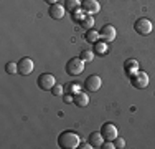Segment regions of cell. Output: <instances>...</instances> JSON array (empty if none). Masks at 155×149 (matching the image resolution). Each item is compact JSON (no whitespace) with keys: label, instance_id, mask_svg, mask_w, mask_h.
<instances>
[{"label":"cell","instance_id":"obj_11","mask_svg":"<svg viewBox=\"0 0 155 149\" xmlns=\"http://www.w3.org/2000/svg\"><path fill=\"white\" fill-rule=\"evenodd\" d=\"M64 12H66V7L60 5V3H54V5H50V17L54 18V20H61L64 17Z\"/></svg>","mask_w":155,"mask_h":149},{"label":"cell","instance_id":"obj_23","mask_svg":"<svg viewBox=\"0 0 155 149\" xmlns=\"http://www.w3.org/2000/svg\"><path fill=\"white\" fill-rule=\"evenodd\" d=\"M51 93H53L54 96H63L64 95V86H61V85H54L53 89H51Z\"/></svg>","mask_w":155,"mask_h":149},{"label":"cell","instance_id":"obj_4","mask_svg":"<svg viewBox=\"0 0 155 149\" xmlns=\"http://www.w3.org/2000/svg\"><path fill=\"white\" fill-rule=\"evenodd\" d=\"M134 28H135V32H137L139 35L145 36V35H150V33H152L153 25H152V22H150L149 18L142 17V18H139V20L134 23Z\"/></svg>","mask_w":155,"mask_h":149},{"label":"cell","instance_id":"obj_26","mask_svg":"<svg viewBox=\"0 0 155 149\" xmlns=\"http://www.w3.org/2000/svg\"><path fill=\"white\" fill-rule=\"evenodd\" d=\"M93 146H91L89 143H86V144H79V149H91Z\"/></svg>","mask_w":155,"mask_h":149},{"label":"cell","instance_id":"obj_20","mask_svg":"<svg viewBox=\"0 0 155 149\" xmlns=\"http://www.w3.org/2000/svg\"><path fill=\"white\" fill-rule=\"evenodd\" d=\"M81 91V86L78 83H68L64 85V93H69V95H76V93Z\"/></svg>","mask_w":155,"mask_h":149},{"label":"cell","instance_id":"obj_21","mask_svg":"<svg viewBox=\"0 0 155 149\" xmlns=\"http://www.w3.org/2000/svg\"><path fill=\"white\" fill-rule=\"evenodd\" d=\"M86 15H87V13L84 12L83 9H78V10H74V12H73V22H78V23H79V22L83 20Z\"/></svg>","mask_w":155,"mask_h":149},{"label":"cell","instance_id":"obj_19","mask_svg":"<svg viewBox=\"0 0 155 149\" xmlns=\"http://www.w3.org/2000/svg\"><path fill=\"white\" fill-rule=\"evenodd\" d=\"M79 58L83 60L84 63H91L94 60V51L93 50H83L81 55H79Z\"/></svg>","mask_w":155,"mask_h":149},{"label":"cell","instance_id":"obj_27","mask_svg":"<svg viewBox=\"0 0 155 149\" xmlns=\"http://www.w3.org/2000/svg\"><path fill=\"white\" fill-rule=\"evenodd\" d=\"M48 5H54V3H58V0H45Z\"/></svg>","mask_w":155,"mask_h":149},{"label":"cell","instance_id":"obj_14","mask_svg":"<svg viewBox=\"0 0 155 149\" xmlns=\"http://www.w3.org/2000/svg\"><path fill=\"white\" fill-rule=\"evenodd\" d=\"M124 70H125V73L127 74H134L135 71H139V61L137 60H125V63H124Z\"/></svg>","mask_w":155,"mask_h":149},{"label":"cell","instance_id":"obj_24","mask_svg":"<svg viewBox=\"0 0 155 149\" xmlns=\"http://www.w3.org/2000/svg\"><path fill=\"white\" fill-rule=\"evenodd\" d=\"M114 144H116L117 149H124V147H125V141L122 139V137H119V136L114 139Z\"/></svg>","mask_w":155,"mask_h":149},{"label":"cell","instance_id":"obj_17","mask_svg":"<svg viewBox=\"0 0 155 149\" xmlns=\"http://www.w3.org/2000/svg\"><path fill=\"white\" fill-rule=\"evenodd\" d=\"M64 7H66L68 12H74V10L81 9V0H66Z\"/></svg>","mask_w":155,"mask_h":149},{"label":"cell","instance_id":"obj_16","mask_svg":"<svg viewBox=\"0 0 155 149\" xmlns=\"http://www.w3.org/2000/svg\"><path fill=\"white\" fill-rule=\"evenodd\" d=\"M84 36H86V40H87L89 43H96L97 40H101V33H99L96 28L86 30V35H84Z\"/></svg>","mask_w":155,"mask_h":149},{"label":"cell","instance_id":"obj_25","mask_svg":"<svg viewBox=\"0 0 155 149\" xmlns=\"http://www.w3.org/2000/svg\"><path fill=\"white\" fill-rule=\"evenodd\" d=\"M102 149H116V144H114V141H104Z\"/></svg>","mask_w":155,"mask_h":149},{"label":"cell","instance_id":"obj_2","mask_svg":"<svg viewBox=\"0 0 155 149\" xmlns=\"http://www.w3.org/2000/svg\"><path fill=\"white\" fill-rule=\"evenodd\" d=\"M83 71H84V61L79 57L68 60V63H66V73L69 76H78V74H81Z\"/></svg>","mask_w":155,"mask_h":149},{"label":"cell","instance_id":"obj_8","mask_svg":"<svg viewBox=\"0 0 155 149\" xmlns=\"http://www.w3.org/2000/svg\"><path fill=\"white\" fill-rule=\"evenodd\" d=\"M81 9L87 15H96V13L101 12V3L97 0H83L81 2Z\"/></svg>","mask_w":155,"mask_h":149},{"label":"cell","instance_id":"obj_5","mask_svg":"<svg viewBox=\"0 0 155 149\" xmlns=\"http://www.w3.org/2000/svg\"><path fill=\"white\" fill-rule=\"evenodd\" d=\"M36 81H38V86L41 88L43 91H51L53 86L56 85V78H54L51 73H41Z\"/></svg>","mask_w":155,"mask_h":149},{"label":"cell","instance_id":"obj_18","mask_svg":"<svg viewBox=\"0 0 155 149\" xmlns=\"http://www.w3.org/2000/svg\"><path fill=\"white\" fill-rule=\"evenodd\" d=\"M79 25H81L83 28H86V30L93 28V27H94V17H93V15H86V17H84L83 20L79 22Z\"/></svg>","mask_w":155,"mask_h":149},{"label":"cell","instance_id":"obj_7","mask_svg":"<svg viewBox=\"0 0 155 149\" xmlns=\"http://www.w3.org/2000/svg\"><path fill=\"white\" fill-rule=\"evenodd\" d=\"M101 86H102V80H101V76H97V74H91V76H87L86 80H84V88H86L89 93L99 91Z\"/></svg>","mask_w":155,"mask_h":149},{"label":"cell","instance_id":"obj_15","mask_svg":"<svg viewBox=\"0 0 155 149\" xmlns=\"http://www.w3.org/2000/svg\"><path fill=\"white\" fill-rule=\"evenodd\" d=\"M93 51L97 53V55H106L107 53V42H104V40H97V42L94 43Z\"/></svg>","mask_w":155,"mask_h":149},{"label":"cell","instance_id":"obj_6","mask_svg":"<svg viewBox=\"0 0 155 149\" xmlns=\"http://www.w3.org/2000/svg\"><path fill=\"white\" fill-rule=\"evenodd\" d=\"M101 133H102L104 141H114L117 136H119L117 126L112 124V123H104V124H102V128H101Z\"/></svg>","mask_w":155,"mask_h":149},{"label":"cell","instance_id":"obj_12","mask_svg":"<svg viewBox=\"0 0 155 149\" xmlns=\"http://www.w3.org/2000/svg\"><path fill=\"white\" fill-rule=\"evenodd\" d=\"M87 143L91 144L93 147H102V143H104V137H102V133L101 131H96V133H91L89 134V139Z\"/></svg>","mask_w":155,"mask_h":149},{"label":"cell","instance_id":"obj_10","mask_svg":"<svg viewBox=\"0 0 155 149\" xmlns=\"http://www.w3.org/2000/svg\"><path fill=\"white\" fill-rule=\"evenodd\" d=\"M99 33H101V40H104V42H114L117 36V32H116V27H112V25H104L101 30H99Z\"/></svg>","mask_w":155,"mask_h":149},{"label":"cell","instance_id":"obj_22","mask_svg":"<svg viewBox=\"0 0 155 149\" xmlns=\"http://www.w3.org/2000/svg\"><path fill=\"white\" fill-rule=\"evenodd\" d=\"M5 71L8 74H15L18 73V63H13V61H8L5 65Z\"/></svg>","mask_w":155,"mask_h":149},{"label":"cell","instance_id":"obj_9","mask_svg":"<svg viewBox=\"0 0 155 149\" xmlns=\"http://www.w3.org/2000/svg\"><path fill=\"white\" fill-rule=\"evenodd\" d=\"M33 68H35V63H33V60L28 58V57H23L18 61V73L23 74V76L30 74L33 71Z\"/></svg>","mask_w":155,"mask_h":149},{"label":"cell","instance_id":"obj_3","mask_svg":"<svg viewBox=\"0 0 155 149\" xmlns=\"http://www.w3.org/2000/svg\"><path fill=\"white\" fill-rule=\"evenodd\" d=\"M130 85L137 89H143L149 86V74L145 71H135L134 74H130Z\"/></svg>","mask_w":155,"mask_h":149},{"label":"cell","instance_id":"obj_1","mask_svg":"<svg viewBox=\"0 0 155 149\" xmlns=\"http://www.w3.org/2000/svg\"><path fill=\"white\" fill-rule=\"evenodd\" d=\"M81 141H79V136L76 134V131H63L60 136H58V146L61 149H76L79 147Z\"/></svg>","mask_w":155,"mask_h":149},{"label":"cell","instance_id":"obj_13","mask_svg":"<svg viewBox=\"0 0 155 149\" xmlns=\"http://www.w3.org/2000/svg\"><path fill=\"white\" fill-rule=\"evenodd\" d=\"M73 103H74L76 106H79V108L87 106V104H89V95H87V93H84V91L76 93V95H74V101H73Z\"/></svg>","mask_w":155,"mask_h":149}]
</instances>
